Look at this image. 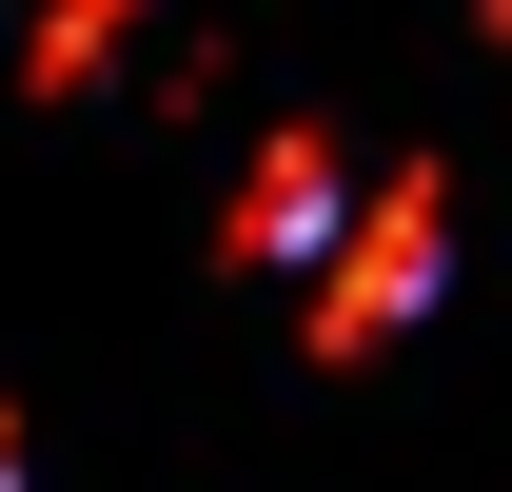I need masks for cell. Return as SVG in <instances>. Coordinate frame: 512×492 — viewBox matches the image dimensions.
<instances>
[{"mask_svg":"<svg viewBox=\"0 0 512 492\" xmlns=\"http://www.w3.org/2000/svg\"><path fill=\"white\" fill-rule=\"evenodd\" d=\"M434 256H453V217H434V178H375V217H355V256H335V276H316V335H335V355H375L394 315L434 296Z\"/></svg>","mask_w":512,"mask_h":492,"instance_id":"6da1fadb","label":"cell"},{"mask_svg":"<svg viewBox=\"0 0 512 492\" xmlns=\"http://www.w3.org/2000/svg\"><path fill=\"white\" fill-rule=\"evenodd\" d=\"M316 237H335V138H276L237 197V256H316Z\"/></svg>","mask_w":512,"mask_h":492,"instance_id":"7a4b0ae2","label":"cell"},{"mask_svg":"<svg viewBox=\"0 0 512 492\" xmlns=\"http://www.w3.org/2000/svg\"><path fill=\"white\" fill-rule=\"evenodd\" d=\"M0 492H20V433H0Z\"/></svg>","mask_w":512,"mask_h":492,"instance_id":"3957f363","label":"cell"}]
</instances>
